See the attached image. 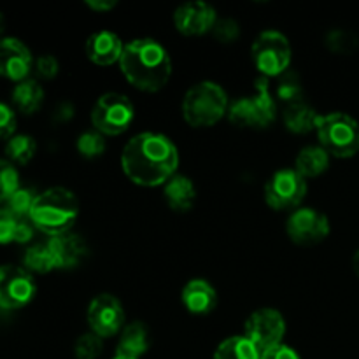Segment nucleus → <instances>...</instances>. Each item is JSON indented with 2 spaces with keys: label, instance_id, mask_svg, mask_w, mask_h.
<instances>
[{
  "label": "nucleus",
  "instance_id": "f257e3e1",
  "mask_svg": "<svg viewBox=\"0 0 359 359\" xmlns=\"http://www.w3.org/2000/svg\"><path fill=\"white\" fill-rule=\"evenodd\" d=\"M179 167V153L168 137L144 132L128 140L121 153V168L137 186L167 184Z\"/></svg>",
  "mask_w": 359,
  "mask_h": 359
},
{
  "label": "nucleus",
  "instance_id": "f03ea898",
  "mask_svg": "<svg viewBox=\"0 0 359 359\" xmlns=\"http://www.w3.org/2000/svg\"><path fill=\"white\" fill-rule=\"evenodd\" d=\"M119 67L126 81L146 93L163 90L172 76V62L167 49L153 39L128 42L123 49Z\"/></svg>",
  "mask_w": 359,
  "mask_h": 359
},
{
  "label": "nucleus",
  "instance_id": "7ed1b4c3",
  "mask_svg": "<svg viewBox=\"0 0 359 359\" xmlns=\"http://www.w3.org/2000/svg\"><path fill=\"white\" fill-rule=\"evenodd\" d=\"M30 221L35 228L56 237L70 231L79 217V202L67 188H49L39 193L30 210Z\"/></svg>",
  "mask_w": 359,
  "mask_h": 359
},
{
  "label": "nucleus",
  "instance_id": "20e7f679",
  "mask_svg": "<svg viewBox=\"0 0 359 359\" xmlns=\"http://www.w3.org/2000/svg\"><path fill=\"white\" fill-rule=\"evenodd\" d=\"M226 91L216 83L203 81L189 88L182 100V116L186 123L195 128L216 125L228 114Z\"/></svg>",
  "mask_w": 359,
  "mask_h": 359
},
{
  "label": "nucleus",
  "instance_id": "39448f33",
  "mask_svg": "<svg viewBox=\"0 0 359 359\" xmlns=\"http://www.w3.org/2000/svg\"><path fill=\"white\" fill-rule=\"evenodd\" d=\"M277 118V102L270 91V83L262 77L256 83L252 97H242L228 107V119L241 128H266Z\"/></svg>",
  "mask_w": 359,
  "mask_h": 359
},
{
  "label": "nucleus",
  "instance_id": "423d86ee",
  "mask_svg": "<svg viewBox=\"0 0 359 359\" xmlns=\"http://www.w3.org/2000/svg\"><path fill=\"white\" fill-rule=\"evenodd\" d=\"M319 146L335 158H353L359 151V123L344 112L321 116L316 126Z\"/></svg>",
  "mask_w": 359,
  "mask_h": 359
},
{
  "label": "nucleus",
  "instance_id": "0eeeda50",
  "mask_svg": "<svg viewBox=\"0 0 359 359\" xmlns=\"http://www.w3.org/2000/svg\"><path fill=\"white\" fill-rule=\"evenodd\" d=\"M291 44L286 35L276 30H266L256 37L251 49V58L256 69L266 79H276L287 72L291 63Z\"/></svg>",
  "mask_w": 359,
  "mask_h": 359
},
{
  "label": "nucleus",
  "instance_id": "6e6552de",
  "mask_svg": "<svg viewBox=\"0 0 359 359\" xmlns=\"http://www.w3.org/2000/svg\"><path fill=\"white\" fill-rule=\"evenodd\" d=\"M135 119V109L128 97L121 93L102 95L91 111V123L102 135H121Z\"/></svg>",
  "mask_w": 359,
  "mask_h": 359
},
{
  "label": "nucleus",
  "instance_id": "1a4fd4ad",
  "mask_svg": "<svg viewBox=\"0 0 359 359\" xmlns=\"http://www.w3.org/2000/svg\"><path fill=\"white\" fill-rule=\"evenodd\" d=\"M307 179L294 168L276 172L265 186V202L276 210L297 209L307 195Z\"/></svg>",
  "mask_w": 359,
  "mask_h": 359
},
{
  "label": "nucleus",
  "instance_id": "9d476101",
  "mask_svg": "<svg viewBox=\"0 0 359 359\" xmlns=\"http://www.w3.org/2000/svg\"><path fill=\"white\" fill-rule=\"evenodd\" d=\"M284 333H286V321L276 309H259L252 312L245 321L244 337L259 353H265L283 344Z\"/></svg>",
  "mask_w": 359,
  "mask_h": 359
},
{
  "label": "nucleus",
  "instance_id": "9b49d317",
  "mask_svg": "<svg viewBox=\"0 0 359 359\" xmlns=\"http://www.w3.org/2000/svg\"><path fill=\"white\" fill-rule=\"evenodd\" d=\"M35 280L28 270L14 265L0 266V307L16 311L30 304L35 297Z\"/></svg>",
  "mask_w": 359,
  "mask_h": 359
},
{
  "label": "nucleus",
  "instance_id": "f8f14e48",
  "mask_svg": "<svg viewBox=\"0 0 359 359\" xmlns=\"http://www.w3.org/2000/svg\"><path fill=\"white\" fill-rule=\"evenodd\" d=\"M287 237L298 245H316L321 244L330 235V221L319 210L312 207H302L297 209L286 224Z\"/></svg>",
  "mask_w": 359,
  "mask_h": 359
},
{
  "label": "nucleus",
  "instance_id": "ddd939ff",
  "mask_svg": "<svg viewBox=\"0 0 359 359\" xmlns=\"http://www.w3.org/2000/svg\"><path fill=\"white\" fill-rule=\"evenodd\" d=\"M88 325L91 333L102 340L118 335L125 328V311L121 302L112 294H98L88 307Z\"/></svg>",
  "mask_w": 359,
  "mask_h": 359
},
{
  "label": "nucleus",
  "instance_id": "4468645a",
  "mask_svg": "<svg viewBox=\"0 0 359 359\" xmlns=\"http://www.w3.org/2000/svg\"><path fill=\"white\" fill-rule=\"evenodd\" d=\"M217 21V14L212 6L200 0L186 2L175 9L174 25L177 32L188 37H198L214 28Z\"/></svg>",
  "mask_w": 359,
  "mask_h": 359
},
{
  "label": "nucleus",
  "instance_id": "2eb2a0df",
  "mask_svg": "<svg viewBox=\"0 0 359 359\" xmlns=\"http://www.w3.org/2000/svg\"><path fill=\"white\" fill-rule=\"evenodd\" d=\"M34 58L20 39L6 37L0 41V76L21 83L30 74Z\"/></svg>",
  "mask_w": 359,
  "mask_h": 359
},
{
  "label": "nucleus",
  "instance_id": "dca6fc26",
  "mask_svg": "<svg viewBox=\"0 0 359 359\" xmlns=\"http://www.w3.org/2000/svg\"><path fill=\"white\" fill-rule=\"evenodd\" d=\"M48 245L55 256L56 269L60 270L76 269L86 258V242L79 235L70 233V231L51 237L48 241Z\"/></svg>",
  "mask_w": 359,
  "mask_h": 359
},
{
  "label": "nucleus",
  "instance_id": "f3484780",
  "mask_svg": "<svg viewBox=\"0 0 359 359\" xmlns=\"http://www.w3.org/2000/svg\"><path fill=\"white\" fill-rule=\"evenodd\" d=\"M123 46L121 39L116 34L107 30L97 32V34L90 35V39L86 41V55L95 65L107 67L112 65V63L121 60L123 55Z\"/></svg>",
  "mask_w": 359,
  "mask_h": 359
},
{
  "label": "nucleus",
  "instance_id": "a211bd4d",
  "mask_svg": "<svg viewBox=\"0 0 359 359\" xmlns=\"http://www.w3.org/2000/svg\"><path fill=\"white\" fill-rule=\"evenodd\" d=\"M181 300L189 314L207 316L216 309L217 294L207 280L193 279L182 287Z\"/></svg>",
  "mask_w": 359,
  "mask_h": 359
},
{
  "label": "nucleus",
  "instance_id": "6ab92c4d",
  "mask_svg": "<svg viewBox=\"0 0 359 359\" xmlns=\"http://www.w3.org/2000/svg\"><path fill=\"white\" fill-rule=\"evenodd\" d=\"M149 347H151V335L147 326L140 321L130 323L128 326L123 328L121 337H119L118 353H116V356L139 359L149 351Z\"/></svg>",
  "mask_w": 359,
  "mask_h": 359
},
{
  "label": "nucleus",
  "instance_id": "aec40b11",
  "mask_svg": "<svg viewBox=\"0 0 359 359\" xmlns=\"http://www.w3.org/2000/svg\"><path fill=\"white\" fill-rule=\"evenodd\" d=\"M163 195L168 207L175 212H188L196 200V188L193 181L186 175H177L168 179L163 186Z\"/></svg>",
  "mask_w": 359,
  "mask_h": 359
},
{
  "label": "nucleus",
  "instance_id": "412c9836",
  "mask_svg": "<svg viewBox=\"0 0 359 359\" xmlns=\"http://www.w3.org/2000/svg\"><path fill=\"white\" fill-rule=\"evenodd\" d=\"M319 118H321V116H319L318 112H316V109L312 107V105H309L305 100L287 105V107H284L283 112L284 126H286L290 132L298 133V135H304V133L316 130Z\"/></svg>",
  "mask_w": 359,
  "mask_h": 359
},
{
  "label": "nucleus",
  "instance_id": "4be33fe9",
  "mask_svg": "<svg viewBox=\"0 0 359 359\" xmlns=\"http://www.w3.org/2000/svg\"><path fill=\"white\" fill-rule=\"evenodd\" d=\"M330 167V154L321 146H309L298 153L294 170L304 179H314L325 174Z\"/></svg>",
  "mask_w": 359,
  "mask_h": 359
},
{
  "label": "nucleus",
  "instance_id": "5701e85b",
  "mask_svg": "<svg viewBox=\"0 0 359 359\" xmlns=\"http://www.w3.org/2000/svg\"><path fill=\"white\" fill-rule=\"evenodd\" d=\"M44 102V90L35 79H25L13 90V104L23 114H34Z\"/></svg>",
  "mask_w": 359,
  "mask_h": 359
},
{
  "label": "nucleus",
  "instance_id": "b1692460",
  "mask_svg": "<svg viewBox=\"0 0 359 359\" xmlns=\"http://www.w3.org/2000/svg\"><path fill=\"white\" fill-rule=\"evenodd\" d=\"M270 91H272L276 102L284 104V107L304 100V86H302L298 74L293 72V70H287V72L276 77V81L270 83Z\"/></svg>",
  "mask_w": 359,
  "mask_h": 359
},
{
  "label": "nucleus",
  "instance_id": "393cba45",
  "mask_svg": "<svg viewBox=\"0 0 359 359\" xmlns=\"http://www.w3.org/2000/svg\"><path fill=\"white\" fill-rule=\"evenodd\" d=\"M214 359H262V353L245 337H230L217 346Z\"/></svg>",
  "mask_w": 359,
  "mask_h": 359
},
{
  "label": "nucleus",
  "instance_id": "a878e982",
  "mask_svg": "<svg viewBox=\"0 0 359 359\" xmlns=\"http://www.w3.org/2000/svg\"><path fill=\"white\" fill-rule=\"evenodd\" d=\"M23 265L25 270L34 273H49L51 270H55V256H53L48 242L46 244L30 245L23 255Z\"/></svg>",
  "mask_w": 359,
  "mask_h": 359
},
{
  "label": "nucleus",
  "instance_id": "bb28decb",
  "mask_svg": "<svg viewBox=\"0 0 359 359\" xmlns=\"http://www.w3.org/2000/svg\"><path fill=\"white\" fill-rule=\"evenodd\" d=\"M37 144L30 135H13L6 144V156L11 163L27 165L35 156Z\"/></svg>",
  "mask_w": 359,
  "mask_h": 359
},
{
  "label": "nucleus",
  "instance_id": "cd10ccee",
  "mask_svg": "<svg viewBox=\"0 0 359 359\" xmlns=\"http://www.w3.org/2000/svg\"><path fill=\"white\" fill-rule=\"evenodd\" d=\"M325 44L330 51L339 53V55H351L358 49L359 41L353 32L344 30V28H333L326 35Z\"/></svg>",
  "mask_w": 359,
  "mask_h": 359
},
{
  "label": "nucleus",
  "instance_id": "c85d7f7f",
  "mask_svg": "<svg viewBox=\"0 0 359 359\" xmlns=\"http://www.w3.org/2000/svg\"><path fill=\"white\" fill-rule=\"evenodd\" d=\"M77 153L88 160L102 156L105 151V137L97 130H88L77 137Z\"/></svg>",
  "mask_w": 359,
  "mask_h": 359
},
{
  "label": "nucleus",
  "instance_id": "c756f323",
  "mask_svg": "<svg viewBox=\"0 0 359 359\" xmlns=\"http://www.w3.org/2000/svg\"><path fill=\"white\" fill-rule=\"evenodd\" d=\"M20 189V174L9 160H0V203L7 200Z\"/></svg>",
  "mask_w": 359,
  "mask_h": 359
},
{
  "label": "nucleus",
  "instance_id": "7c9ffc66",
  "mask_svg": "<svg viewBox=\"0 0 359 359\" xmlns=\"http://www.w3.org/2000/svg\"><path fill=\"white\" fill-rule=\"evenodd\" d=\"M37 196L39 193H35L34 188H21L20 186V189L7 200L6 207L18 217H28Z\"/></svg>",
  "mask_w": 359,
  "mask_h": 359
},
{
  "label": "nucleus",
  "instance_id": "2f4dec72",
  "mask_svg": "<svg viewBox=\"0 0 359 359\" xmlns=\"http://www.w3.org/2000/svg\"><path fill=\"white\" fill-rule=\"evenodd\" d=\"M104 344L102 339L95 333H84L77 339L76 346H74V354L77 359H97L102 354Z\"/></svg>",
  "mask_w": 359,
  "mask_h": 359
},
{
  "label": "nucleus",
  "instance_id": "473e14b6",
  "mask_svg": "<svg viewBox=\"0 0 359 359\" xmlns=\"http://www.w3.org/2000/svg\"><path fill=\"white\" fill-rule=\"evenodd\" d=\"M212 34L214 37L219 42H223V44H231V42H235L241 37V27H238L237 21L231 20V18H223V20L217 18L216 25H214L212 28Z\"/></svg>",
  "mask_w": 359,
  "mask_h": 359
},
{
  "label": "nucleus",
  "instance_id": "72a5a7b5",
  "mask_svg": "<svg viewBox=\"0 0 359 359\" xmlns=\"http://www.w3.org/2000/svg\"><path fill=\"white\" fill-rule=\"evenodd\" d=\"M20 219L21 217L11 212L7 207H0V244H11V242H14V233H16Z\"/></svg>",
  "mask_w": 359,
  "mask_h": 359
},
{
  "label": "nucleus",
  "instance_id": "f704fd0d",
  "mask_svg": "<svg viewBox=\"0 0 359 359\" xmlns=\"http://www.w3.org/2000/svg\"><path fill=\"white\" fill-rule=\"evenodd\" d=\"M16 130V114L7 104L0 102V139H11Z\"/></svg>",
  "mask_w": 359,
  "mask_h": 359
},
{
  "label": "nucleus",
  "instance_id": "c9c22d12",
  "mask_svg": "<svg viewBox=\"0 0 359 359\" xmlns=\"http://www.w3.org/2000/svg\"><path fill=\"white\" fill-rule=\"evenodd\" d=\"M60 63L55 56L51 55H42L35 60V72L42 79H53L58 74Z\"/></svg>",
  "mask_w": 359,
  "mask_h": 359
},
{
  "label": "nucleus",
  "instance_id": "e433bc0d",
  "mask_svg": "<svg viewBox=\"0 0 359 359\" xmlns=\"http://www.w3.org/2000/svg\"><path fill=\"white\" fill-rule=\"evenodd\" d=\"M35 233V224L32 223L30 217H21L18 223L16 233H14V242L16 244H28L34 238Z\"/></svg>",
  "mask_w": 359,
  "mask_h": 359
},
{
  "label": "nucleus",
  "instance_id": "4c0bfd02",
  "mask_svg": "<svg viewBox=\"0 0 359 359\" xmlns=\"http://www.w3.org/2000/svg\"><path fill=\"white\" fill-rule=\"evenodd\" d=\"M262 359H300V356H298L297 351L291 349L290 346L279 344V346L262 353Z\"/></svg>",
  "mask_w": 359,
  "mask_h": 359
},
{
  "label": "nucleus",
  "instance_id": "58836bf2",
  "mask_svg": "<svg viewBox=\"0 0 359 359\" xmlns=\"http://www.w3.org/2000/svg\"><path fill=\"white\" fill-rule=\"evenodd\" d=\"M74 105L69 104V102H62V104L56 105L55 114H53V119L58 123H67L74 118Z\"/></svg>",
  "mask_w": 359,
  "mask_h": 359
},
{
  "label": "nucleus",
  "instance_id": "ea45409f",
  "mask_svg": "<svg viewBox=\"0 0 359 359\" xmlns=\"http://www.w3.org/2000/svg\"><path fill=\"white\" fill-rule=\"evenodd\" d=\"M86 6L95 13H107L114 9L118 2L116 0H86Z\"/></svg>",
  "mask_w": 359,
  "mask_h": 359
},
{
  "label": "nucleus",
  "instance_id": "a19ab883",
  "mask_svg": "<svg viewBox=\"0 0 359 359\" xmlns=\"http://www.w3.org/2000/svg\"><path fill=\"white\" fill-rule=\"evenodd\" d=\"M353 266H354V272H356V276L359 277V249H358L356 255H354V258H353Z\"/></svg>",
  "mask_w": 359,
  "mask_h": 359
},
{
  "label": "nucleus",
  "instance_id": "79ce46f5",
  "mask_svg": "<svg viewBox=\"0 0 359 359\" xmlns=\"http://www.w3.org/2000/svg\"><path fill=\"white\" fill-rule=\"evenodd\" d=\"M2 30H4V16L2 13H0V34H2Z\"/></svg>",
  "mask_w": 359,
  "mask_h": 359
},
{
  "label": "nucleus",
  "instance_id": "37998d69",
  "mask_svg": "<svg viewBox=\"0 0 359 359\" xmlns=\"http://www.w3.org/2000/svg\"><path fill=\"white\" fill-rule=\"evenodd\" d=\"M114 359H130V358H123V356H116Z\"/></svg>",
  "mask_w": 359,
  "mask_h": 359
}]
</instances>
